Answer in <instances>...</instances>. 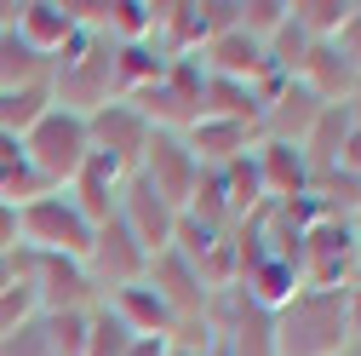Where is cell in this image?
<instances>
[{"instance_id":"cell-21","label":"cell","mask_w":361,"mask_h":356,"mask_svg":"<svg viewBox=\"0 0 361 356\" xmlns=\"http://www.w3.org/2000/svg\"><path fill=\"white\" fill-rule=\"evenodd\" d=\"M350 6H355V0H287V18H293L310 40H333V35L344 29Z\"/></svg>"},{"instance_id":"cell-20","label":"cell","mask_w":361,"mask_h":356,"mask_svg":"<svg viewBox=\"0 0 361 356\" xmlns=\"http://www.w3.org/2000/svg\"><path fill=\"white\" fill-rule=\"evenodd\" d=\"M52 109V86H18V93H0V132H12L23 144V132Z\"/></svg>"},{"instance_id":"cell-6","label":"cell","mask_w":361,"mask_h":356,"mask_svg":"<svg viewBox=\"0 0 361 356\" xmlns=\"http://www.w3.org/2000/svg\"><path fill=\"white\" fill-rule=\"evenodd\" d=\"M201 86H207V69H201L195 58H172L166 75H161L155 86H144L132 104L144 109V121H149L155 132H190V126L201 121Z\"/></svg>"},{"instance_id":"cell-4","label":"cell","mask_w":361,"mask_h":356,"mask_svg":"<svg viewBox=\"0 0 361 356\" xmlns=\"http://www.w3.org/2000/svg\"><path fill=\"white\" fill-rule=\"evenodd\" d=\"M18 230H23V247L29 253H58V259H86L92 247V218L75 207L69 190H47L35 196L29 207H18Z\"/></svg>"},{"instance_id":"cell-3","label":"cell","mask_w":361,"mask_h":356,"mask_svg":"<svg viewBox=\"0 0 361 356\" xmlns=\"http://www.w3.org/2000/svg\"><path fill=\"white\" fill-rule=\"evenodd\" d=\"M86 155H92V126H86V115H69L58 104L23 132V161L35 167V178L47 190H69Z\"/></svg>"},{"instance_id":"cell-5","label":"cell","mask_w":361,"mask_h":356,"mask_svg":"<svg viewBox=\"0 0 361 356\" xmlns=\"http://www.w3.org/2000/svg\"><path fill=\"white\" fill-rule=\"evenodd\" d=\"M12 264H18V282L35 293L40 316H52V310H92V304H104L98 282L86 276L80 259H58V253H29V247H18Z\"/></svg>"},{"instance_id":"cell-25","label":"cell","mask_w":361,"mask_h":356,"mask_svg":"<svg viewBox=\"0 0 361 356\" xmlns=\"http://www.w3.org/2000/svg\"><path fill=\"white\" fill-rule=\"evenodd\" d=\"M35 316H40V304H35V293H29L23 282L0 293V339H12V333H23V328H29Z\"/></svg>"},{"instance_id":"cell-12","label":"cell","mask_w":361,"mask_h":356,"mask_svg":"<svg viewBox=\"0 0 361 356\" xmlns=\"http://www.w3.org/2000/svg\"><path fill=\"white\" fill-rule=\"evenodd\" d=\"M252 167H258L264 201H304V196H310V161H304L298 144L258 138V144H252Z\"/></svg>"},{"instance_id":"cell-1","label":"cell","mask_w":361,"mask_h":356,"mask_svg":"<svg viewBox=\"0 0 361 356\" xmlns=\"http://www.w3.org/2000/svg\"><path fill=\"white\" fill-rule=\"evenodd\" d=\"M47 86H52V104L69 109V115H98L104 104H115L121 98V86H115V40L80 29L52 58V81Z\"/></svg>"},{"instance_id":"cell-28","label":"cell","mask_w":361,"mask_h":356,"mask_svg":"<svg viewBox=\"0 0 361 356\" xmlns=\"http://www.w3.org/2000/svg\"><path fill=\"white\" fill-rule=\"evenodd\" d=\"M23 247V230H18V207L0 201V253H18Z\"/></svg>"},{"instance_id":"cell-13","label":"cell","mask_w":361,"mask_h":356,"mask_svg":"<svg viewBox=\"0 0 361 356\" xmlns=\"http://www.w3.org/2000/svg\"><path fill=\"white\" fill-rule=\"evenodd\" d=\"M126 178H132V167H121L115 155L92 150V155H86V167L75 172L69 196H75V207L92 218V225H104V218L115 213V201H121V184H126Z\"/></svg>"},{"instance_id":"cell-14","label":"cell","mask_w":361,"mask_h":356,"mask_svg":"<svg viewBox=\"0 0 361 356\" xmlns=\"http://www.w3.org/2000/svg\"><path fill=\"white\" fill-rule=\"evenodd\" d=\"M104 310L132 333V339H166L178 322H172V310L155 299V287L149 282H126V287H115V293H104Z\"/></svg>"},{"instance_id":"cell-26","label":"cell","mask_w":361,"mask_h":356,"mask_svg":"<svg viewBox=\"0 0 361 356\" xmlns=\"http://www.w3.org/2000/svg\"><path fill=\"white\" fill-rule=\"evenodd\" d=\"M333 47H338V58L361 75V0H355V6H350V18H344V29L333 35Z\"/></svg>"},{"instance_id":"cell-7","label":"cell","mask_w":361,"mask_h":356,"mask_svg":"<svg viewBox=\"0 0 361 356\" xmlns=\"http://www.w3.org/2000/svg\"><path fill=\"white\" fill-rule=\"evenodd\" d=\"M138 178H144L161 201H172L178 213H184L190 196H195V184H201V161L190 155L184 132H149L144 161H138Z\"/></svg>"},{"instance_id":"cell-18","label":"cell","mask_w":361,"mask_h":356,"mask_svg":"<svg viewBox=\"0 0 361 356\" xmlns=\"http://www.w3.org/2000/svg\"><path fill=\"white\" fill-rule=\"evenodd\" d=\"M344 138H350V104H327L315 115V126L304 132V161H310V178L322 172H338V155H344Z\"/></svg>"},{"instance_id":"cell-16","label":"cell","mask_w":361,"mask_h":356,"mask_svg":"<svg viewBox=\"0 0 361 356\" xmlns=\"http://www.w3.org/2000/svg\"><path fill=\"white\" fill-rule=\"evenodd\" d=\"M184 144H190V155L201 161V172H218V167L241 161V155L258 144V126H241V121H195V126L184 132Z\"/></svg>"},{"instance_id":"cell-24","label":"cell","mask_w":361,"mask_h":356,"mask_svg":"<svg viewBox=\"0 0 361 356\" xmlns=\"http://www.w3.org/2000/svg\"><path fill=\"white\" fill-rule=\"evenodd\" d=\"M126 350H132V333L98 304L92 316H86V350H80V356H126Z\"/></svg>"},{"instance_id":"cell-17","label":"cell","mask_w":361,"mask_h":356,"mask_svg":"<svg viewBox=\"0 0 361 356\" xmlns=\"http://www.w3.org/2000/svg\"><path fill=\"white\" fill-rule=\"evenodd\" d=\"M293 81H304L322 104H350L361 75L338 58V47H333V40H315V47L304 52V64H298V75H293Z\"/></svg>"},{"instance_id":"cell-8","label":"cell","mask_w":361,"mask_h":356,"mask_svg":"<svg viewBox=\"0 0 361 356\" xmlns=\"http://www.w3.org/2000/svg\"><path fill=\"white\" fill-rule=\"evenodd\" d=\"M80 264H86V276L98 282V293H115V287H126V282H144L149 253L132 242V230L109 213L104 225L92 230V247H86V259H80Z\"/></svg>"},{"instance_id":"cell-10","label":"cell","mask_w":361,"mask_h":356,"mask_svg":"<svg viewBox=\"0 0 361 356\" xmlns=\"http://www.w3.org/2000/svg\"><path fill=\"white\" fill-rule=\"evenodd\" d=\"M115 218H121V225L132 230V242H138V247H144L149 259L172 247V230H178V207H172V201H161V196H155V190L144 184V178H138V172H132L126 184H121Z\"/></svg>"},{"instance_id":"cell-30","label":"cell","mask_w":361,"mask_h":356,"mask_svg":"<svg viewBox=\"0 0 361 356\" xmlns=\"http://www.w3.org/2000/svg\"><path fill=\"white\" fill-rule=\"evenodd\" d=\"M6 287H18V264H12V253H0V293Z\"/></svg>"},{"instance_id":"cell-19","label":"cell","mask_w":361,"mask_h":356,"mask_svg":"<svg viewBox=\"0 0 361 356\" xmlns=\"http://www.w3.org/2000/svg\"><path fill=\"white\" fill-rule=\"evenodd\" d=\"M47 81H52V64L40 58V52H29L23 40H18V29L0 35V93H18V86H47Z\"/></svg>"},{"instance_id":"cell-11","label":"cell","mask_w":361,"mask_h":356,"mask_svg":"<svg viewBox=\"0 0 361 356\" xmlns=\"http://www.w3.org/2000/svg\"><path fill=\"white\" fill-rule=\"evenodd\" d=\"M86 126H92V150H104V155H115L121 167H132L138 172V161H144V144H149V121H144V109L132 104V98H115V104H104L98 115H86Z\"/></svg>"},{"instance_id":"cell-29","label":"cell","mask_w":361,"mask_h":356,"mask_svg":"<svg viewBox=\"0 0 361 356\" xmlns=\"http://www.w3.org/2000/svg\"><path fill=\"white\" fill-rule=\"evenodd\" d=\"M18 12H23V0H0V35L18 29Z\"/></svg>"},{"instance_id":"cell-15","label":"cell","mask_w":361,"mask_h":356,"mask_svg":"<svg viewBox=\"0 0 361 356\" xmlns=\"http://www.w3.org/2000/svg\"><path fill=\"white\" fill-rule=\"evenodd\" d=\"M75 35H80V23L69 18L63 0H23V12H18V40H23L29 52H40V58L52 64Z\"/></svg>"},{"instance_id":"cell-32","label":"cell","mask_w":361,"mask_h":356,"mask_svg":"<svg viewBox=\"0 0 361 356\" xmlns=\"http://www.w3.org/2000/svg\"><path fill=\"white\" fill-rule=\"evenodd\" d=\"M355 104H361V81H355Z\"/></svg>"},{"instance_id":"cell-27","label":"cell","mask_w":361,"mask_h":356,"mask_svg":"<svg viewBox=\"0 0 361 356\" xmlns=\"http://www.w3.org/2000/svg\"><path fill=\"white\" fill-rule=\"evenodd\" d=\"M0 356H52V350H47V339H40V316H35L23 333L0 339Z\"/></svg>"},{"instance_id":"cell-9","label":"cell","mask_w":361,"mask_h":356,"mask_svg":"<svg viewBox=\"0 0 361 356\" xmlns=\"http://www.w3.org/2000/svg\"><path fill=\"white\" fill-rule=\"evenodd\" d=\"M144 282H149V287H155V299L172 310V322H178V328H190V322H201V316H207V299H212V293H207L201 271H195L184 253H172V247H166V253H155V259H149V271H144Z\"/></svg>"},{"instance_id":"cell-2","label":"cell","mask_w":361,"mask_h":356,"mask_svg":"<svg viewBox=\"0 0 361 356\" xmlns=\"http://www.w3.org/2000/svg\"><path fill=\"white\" fill-rule=\"evenodd\" d=\"M350 345L344 287H298L276 310V356H344Z\"/></svg>"},{"instance_id":"cell-31","label":"cell","mask_w":361,"mask_h":356,"mask_svg":"<svg viewBox=\"0 0 361 356\" xmlns=\"http://www.w3.org/2000/svg\"><path fill=\"white\" fill-rule=\"evenodd\" d=\"M18 155H23V144L12 138V132H0V167H6V161H18Z\"/></svg>"},{"instance_id":"cell-23","label":"cell","mask_w":361,"mask_h":356,"mask_svg":"<svg viewBox=\"0 0 361 356\" xmlns=\"http://www.w3.org/2000/svg\"><path fill=\"white\" fill-rule=\"evenodd\" d=\"M281 23H287V0H235V29L252 35L258 47H269Z\"/></svg>"},{"instance_id":"cell-22","label":"cell","mask_w":361,"mask_h":356,"mask_svg":"<svg viewBox=\"0 0 361 356\" xmlns=\"http://www.w3.org/2000/svg\"><path fill=\"white\" fill-rule=\"evenodd\" d=\"M92 310H52V316H40V339H47V350L52 356H80L86 350V316H92Z\"/></svg>"}]
</instances>
